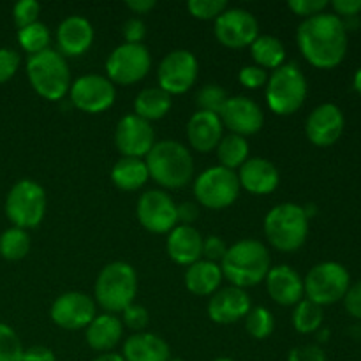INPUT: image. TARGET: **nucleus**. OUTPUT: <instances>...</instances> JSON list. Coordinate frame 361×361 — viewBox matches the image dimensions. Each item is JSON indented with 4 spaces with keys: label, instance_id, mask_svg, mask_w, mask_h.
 <instances>
[{
    "label": "nucleus",
    "instance_id": "obj_3",
    "mask_svg": "<svg viewBox=\"0 0 361 361\" xmlns=\"http://www.w3.org/2000/svg\"><path fill=\"white\" fill-rule=\"evenodd\" d=\"M148 175L166 189H182L194 175V159L182 143L175 140L157 141L145 157Z\"/></svg>",
    "mask_w": 361,
    "mask_h": 361
},
{
    "label": "nucleus",
    "instance_id": "obj_56",
    "mask_svg": "<svg viewBox=\"0 0 361 361\" xmlns=\"http://www.w3.org/2000/svg\"><path fill=\"white\" fill-rule=\"evenodd\" d=\"M169 361H183V360H169Z\"/></svg>",
    "mask_w": 361,
    "mask_h": 361
},
{
    "label": "nucleus",
    "instance_id": "obj_42",
    "mask_svg": "<svg viewBox=\"0 0 361 361\" xmlns=\"http://www.w3.org/2000/svg\"><path fill=\"white\" fill-rule=\"evenodd\" d=\"M20 67V55L14 49L0 48V85L9 81Z\"/></svg>",
    "mask_w": 361,
    "mask_h": 361
},
{
    "label": "nucleus",
    "instance_id": "obj_23",
    "mask_svg": "<svg viewBox=\"0 0 361 361\" xmlns=\"http://www.w3.org/2000/svg\"><path fill=\"white\" fill-rule=\"evenodd\" d=\"M166 249L176 264L190 267L203 256V238L192 226H176L169 231Z\"/></svg>",
    "mask_w": 361,
    "mask_h": 361
},
{
    "label": "nucleus",
    "instance_id": "obj_55",
    "mask_svg": "<svg viewBox=\"0 0 361 361\" xmlns=\"http://www.w3.org/2000/svg\"><path fill=\"white\" fill-rule=\"evenodd\" d=\"M215 361H235V360H231V358H217Z\"/></svg>",
    "mask_w": 361,
    "mask_h": 361
},
{
    "label": "nucleus",
    "instance_id": "obj_19",
    "mask_svg": "<svg viewBox=\"0 0 361 361\" xmlns=\"http://www.w3.org/2000/svg\"><path fill=\"white\" fill-rule=\"evenodd\" d=\"M344 130V113L337 104H321L309 115L305 123L307 137L316 147H331Z\"/></svg>",
    "mask_w": 361,
    "mask_h": 361
},
{
    "label": "nucleus",
    "instance_id": "obj_14",
    "mask_svg": "<svg viewBox=\"0 0 361 361\" xmlns=\"http://www.w3.org/2000/svg\"><path fill=\"white\" fill-rule=\"evenodd\" d=\"M71 102L85 113H101L115 102V85L99 74L81 76L71 85Z\"/></svg>",
    "mask_w": 361,
    "mask_h": 361
},
{
    "label": "nucleus",
    "instance_id": "obj_40",
    "mask_svg": "<svg viewBox=\"0 0 361 361\" xmlns=\"http://www.w3.org/2000/svg\"><path fill=\"white\" fill-rule=\"evenodd\" d=\"M39 13H41V6L35 0H20L13 9L14 23L18 28H25L28 25L37 23Z\"/></svg>",
    "mask_w": 361,
    "mask_h": 361
},
{
    "label": "nucleus",
    "instance_id": "obj_43",
    "mask_svg": "<svg viewBox=\"0 0 361 361\" xmlns=\"http://www.w3.org/2000/svg\"><path fill=\"white\" fill-rule=\"evenodd\" d=\"M328 6V0H289L288 7L298 16H316L324 13V7Z\"/></svg>",
    "mask_w": 361,
    "mask_h": 361
},
{
    "label": "nucleus",
    "instance_id": "obj_6",
    "mask_svg": "<svg viewBox=\"0 0 361 361\" xmlns=\"http://www.w3.org/2000/svg\"><path fill=\"white\" fill-rule=\"evenodd\" d=\"M32 88L48 101H60L71 88V73L66 59L55 49H44L27 60Z\"/></svg>",
    "mask_w": 361,
    "mask_h": 361
},
{
    "label": "nucleus",
    "instance_id": "obj_29",
    "mask_svg": "<svg viewBox=\"0 0 361 361\" xmlns=\"http://www.w3.org/2000/svg\"><path fill=\"white\" fill-rule=\"evenodd\" d=\"M171 109V95L159 87L145 88L134 99V115L152 122L166 116Z\"/></svg>",
    "mask_w": 361,
    "mask_h": 361
},
{
    "label": "nucleus",
    "instance_id": "obj_51",
    "mask_svg": "<svg viewBox=\"0 0 361 361\" xmlns=\"http://www.w3.org/2000/svg\"><path fill=\"white\" fill-rule=\"evenodd\" d=\"M176 217L180 222H183V226H189L190 222L196 221L200 217V208L194 203H182L180 207H176Z\"/></svg>",
    "mask_w": 361,
    "mask_h": 361
},
{
    "label": "nucleus",
    "instance_id": "obj_25",
    "mask_svg": "<svg viewBox=\"0 0 361 361\" xmlns=\"http://www.w3.org/2000/svg\"><path fill=\"white\" fill-rule=\"evenodd\" d=\"M222 122L221 116L215 113L197 111L190 116L187 123V137L194 150L210 152L217 148L222 140Z\"/></svg>",
    "mask_w": 361,
    "mask_h": 361
},
{
    "label": "nucleus",
    "instance_id": "obj_21",
    "mask_svg": "<svg viewBox=\"0 0 361 361\" xmlns=\"http://www.w3.org/2000/svg\"><path fill=\"white\" fill-rule=\"evenodd\" d=\"M267 289L271 300L284 307L296 305L305 295L302 277L288 264H277L270 268L267 275Z\"/></svg>",
    "mask_w": 361,
    "mask_h": 361
},
{
    "label": "nucleus",
    "instance_id": "obj_22",
    "mask_svg": "<svg viewBox=\"0 0 361 361\" xmlns=\"http://www.w3.org/2000/svg\"><path fill=\"white\" fill-rule=\"evenodd\" d=\"M279 169L274 162L261 157L247 159L238 173L240 187L252 194H270L279 187Z\"/></svg>",
    "mask_w": 361,
    "mask_h": 361
},
{
    "label": "nucleus",
    "instance_id": "obj_30",
    "mask_svg": "<svg viewBox=\"0 0 361 361\" xmlns=\"http://www.w3.org/2000/svg\"><path fill=\"white\" fill-rule=\"evenodd\" d=\"M148 168L145 161L134 157H122L111 169V180L118 189L137 190L147 183Z\"/></svg>",
    "mask_w": 361,
    "mask_h": 361
},
{
    "label": "nucleus",
    "instance_id": "obj_24",
    "mask_svg": "<svg viewBox=\"0 0 361 361\" xmlns=\"http://www.w3.org/2000/svg\"><path fill=\"white\" fill-rule=\"evenodd\" d=\"M56 41L67 56L83 55L94 42V28L83 16H69L59 25Z\"/></svg>",
    "mask_w": 361,
    "mask_h": 361
},
{
    "label": "nucleus",
    "instance_id": "obj_15",
    "mask_svg": "<svg viewBox=\"0 0 361 361\" xmlns=\"http://www.w3.org/2000/svg\"><path fill=\"white\" fill-rule=\"evenodd\" d=\"M137 219L147 231L162 235L176 228V204L164 190H148L137 201Z\"/></svg>",
    "mask_w": 361,
    "mask_h": 361
},
{
    "label": "nucleus",
    "instance_id": "obj_2",
    "mask_svg": "<svg viewBox=\"0 0 361 361\" xmlns=\"http://www.w3.org/2000/svg\"><path fill=\"white\" fill-rule=\"evenodd\" d=\"M270 252L257 240H242L229 247L222 259V277L235 288H252L263 282L270 271Z\"/></svg>",
    "mask_w": 361,
    "mask_h": 361
},
{
    "label": "nucleus",
    "instance_id": "obj_1",
    "mask_svg": "<svg viewBox=\"0 0 361 361\" xmlns=\"http://www.w3.org/2000/svg\"><path fill=\"white\" fill-rule=\"evenodd\" d=\"M296 39L303 56L319 69L338 66L348 51V28L342 18L334 13L305 18L300 23Z\"/></svg>",
    "mask_w": 361,
    "mask_h": 361
},
{
    "label": "nucleus",
    "instance_id": "obj_54",
    "mask_svg": "<svg viewBox=\"0 0 361 361\" xmlns=\"http://www.w3.org/2000/svg\"><path fill=\"white\" fill-rule=\"evenodd\" d=\"M355 88L361 94V67L356 71V74H355Z\"/></svg>",
    "mask_w": 361,
    "mask_h": 361
},
{
    "label": "nucleus",
    "instance_id": "obj_48",
    "mask_svg": "<svg viewBox=\"0 0 361 361\" xmlns=\"http://www.w3.org/2000/svg\"><path fill=\"white\" fill-rule=\"evenodd\" d=\"M289 361H326V356L317 345H302L289 353Z\"/></svg>",
    "mask_w": 361,
    "mask_h": 361
},
{
    "label": "nucleus",
    "instance_id": "obj_52",
    "mask_svg": "<svg viewBox=\"0 0 361 361\" xmlns=\"http://www.w3.org/2000/svg\"><path fill=\"white\" fill-rule=\"evenodd\" d=\"M126 6L129 7L130 11H134L136 14H145V13H148L150 9H154L155 2L154 0H129Z\"/></svg>",
    "mask_w": 361,
    "mask_h": 361
},
{
    "label": "nucleus",
    "instance_id": "obj_27",
    "mask_svg": "<svg viewBox=\"0 0 361 361\" xmlns=\"http://www.w3.org/2000/svg\"><path fill=\"white\" fill-rule=\"evenodd\" d=\"M123 334V324L113 314H102L95 316L87 326V342L94 351H111L120 342Z\"/></svg>",
    "mask_w": 361,
    "mask_h": 361
},
{
    "label": "nucleus",
    "instance_id": "obj_13",
    "mask_svg": "<svg viewBox=\"0 0 361 361\" xmlns=\"http://www.w3.org/2000/svg\"><path fill=\"white\" fill-rule=\"evenodd\" d=\"M215 37L226 48L240 49L259 37V25L254 14L245 9H226L215 20Z\"/></svg>",
    "mask_w": 361,
    "mask_h": 361
},
{
    "label": "nucleus",
    "instance_id": "obj_39",
    "mask_svg": "<svg viewBox=\"0 0 361 361\" xmlns=\"http://www.w3.org/2000/svg\"><path fill=\"white\" fill-rule=\"evenodd\" d=\"M187 9L197 20H217L226 9V0H189Z\"/></svg>",
    "mask_w": 361,
    "mask_h": 361
},
{
    "label": "nucleus",
    "instance_id": "obj_28",
    "mask_svg": "<svg viewBox=\"0 0 361 361\" xmlns=\"http://www.w3.org/2000/svg\"><path fill=\"white\" fill-rule=\"evenodd\" d=\"M222 282V270L217 263L212 261H197L187 268L185 286L192 295L210 296L219 291Z\"/></svg>",
    "mask_w": 361,
    "mask_h": 361
},
{
    "label": "nucleus",
    "instance_id": "obj_35",
    "mask_svg": "<svg viewBox=\"0 0 361 361\" xmlns=\"http://www.w3.org/2000/svg\"><path fill=\"white\" fill-rule=\"evenodd\" d=\"M275 319L274 314L264 307H254L245 316V330L250 337L257 341H264L274 334Z\"/></svg>",
    "mask_w": 361,
    "mask_h": 361
},
{
    "label": "nucleus",
    "instance_id": "obj_50",
    "mask_svg": "<svg viewBox=\"0 0 361 361\" xmlns=\"http://www.w3.org/2000/svg\"><path fill=\"white\" fill-rule=\"evenodd\" d=\"M335 13L342 16H356L361 11V0H334L331 2Z\"/></svg>",
    "mask_w": 361,
    "mask_h": 361
},
{
    "label": "nucleus",
    "instance_id": "obj_20",
    "mask_svg": "<svg viewBox=\"0 0 361 361\" xmlns=\"http://www.w3.org/2000/svg\"><path fill=\"white\" fill-rule=\"evenodd\" d=\"M250 298L243 289L229 286L222 288L212 295L208 302V316L214 323L219 324H231L249 314Z\"/></svg>",
    "mask_w": 361,
    "mask_h": 361
},
{
    "label": "nucleus",
    "instance_id": "obj_33",
    "mask_svg": "<svg viewBox=\"0 0 361 361\" xmlns=\"http://www.w3.org/2000/svg\"><path fill=\"white\" fill-rule=\"evenodd\" d=\"M30 250V236L25 229L9 228L0 235V256L7 261H20Z\"/></svg>",
    "mask_w": 361,
    "mask_h": 361
},
{
    "label": "nucleus",
    "instance_id": "obj_18",
    "mask_svg": "<svg viewBox=\"0 0 361 361\" xmlns=\"http://www.w3.org/2000/svg\"><path fill=\"white\" fill-rule=\"evenodd\" d=\"M219 116L222 126L228 127L233 134L243 137L259 133L264 123V115L259 106L243 95L229 97Z\"/></svg>",
    "mask_w": 361,
    "mask_h": 361
},
{
    "label": "nucleus",
    "instance_id": "obj_47",
    "mask_svg": "<svg viewBox=\"0 0 361 361\" xmlns=\"http://www.w3.org/2000/svg\"><path fill=\"white\" fill-rule=\"evenodd\" d=\"M345 310L356 319H361V281L355 286H349L348 293L344 296Z\"/></svg>",
    "mask_w": 361,
    "mask_h": 361
},
{
    "label": "nucleus",
    "instance_id": "obj_45",
    "mask_svg": "<svg viewBox=\"0 0 361 361\" xmlns=\"http://www.w3.org/2000/svg\"><path fill=\"white\" fill-rule=\"evenodd\" d=\"M122 34L126 42H129V44H141V41L147 35V27H145V23L140 18H129L123 23Z\"/></svg>",
    "mask_w": 361,
    "mask_h": 361
},
{
    "label": "nucleus",
    "instance_id": "obj_38",
    "mask_svg": "<svg viewBox=\"0 0 361 361\" xmlns=\"http://www.w3.org/2000/svg\"><path fill=\"white\" fill-rule=\"evenodd\" d=\"M23 353L25 349L16 331L0 323V361H21Z\"/></svg>",
    "mask_w": 361,
    "mask_h": 361
},
{
    "label": "nucleus",
    "instance_id": "obj_36",
    "mask_svg": "<svg viewBox=\"0 0 361 361\" xmlns=\"http://www.w3.org/2000/svg\"><path fill=\"white\" fill-rule=\"evenodd\" d=\"M18 42H20L21 48L27 53H30V55L44 51V49H48L49 44L48 27H46L44 23H39L37 21V23L20 28V32H18Z\"/></svg>",
    "mask_w": 361,
    "mask_h": 361
},
{
    "label": "nucleus",
    "instance_id": "obj_8",
    "mask_svg": "<svg viewBox=\"0 0 361 361\" xmlns=\"http://www.w3.org/2000/svg\"><path fill=\"white\" fill-rule=\"evenodd\" d=\"M46 214V192L34 180H20L11 187L6 200V215L14 228H37Z\"/></svg>",
    "mask_w": 361,
    "mask_h": 361
},
{
    "label": "nucleus",
    "instance_id": "obj_34",
    "mask_svg": "<svg viewBox=\"0 0 361 361\" xmlns=\"http://www.w3.org/2000/svg\"><path fill=\"white\" fill-rule=\"evenodd\" d=\"M323 319V307L316 305L310 300H302L300 303H296V309L293 312V326L298 334H312V331L319 330Z\"/></svg>",
    "mask_w": 361,
    "mask_h": 361
},
{
    "label": "nucleus",
    "instance_id": "obj_9",
    "mask_svg": "<svg viewBox=\"0 0 361 361\" xmlns=\"http://www.w3.org/2000/svg\"><path fill=\"white\" fill-rule=\"evenodd\" d=\"M349 271L345 267L335 261L319 263L307 274L303 281V291L307 300L314 302L316 305H331L345 296L349 289Z\"/></svg>",
    "mask_w": 361,
    "mask_h": 361
},
{
    "label": "nucleus",
    "instance_id": "obj_46",
    "mask_svg": "<svg viewBox=\"0 0 361 361\" xmlns=\"http://www.w3.org/2000/svg\"><path fill=\"white\" fill-rule=\"evenodd\" d=\"M226 252H228V247H226L224 240L219 238V236L212 235L208 238H203V256H207V261H222L224 259Z\"/></svg>",
    "mask_w": 361,
    "mask_h": 361
},
{
    "label": "nucleus",
    "instance_id": "obj_41",
    "mask_svg": "<svg viewBox=\"0 0 361 361\" xmlns=\"http://www.w3.org/2000/svg\"><path fill=\"white\" fill-rule=\"evenodd\" d=\"M123 323L130 328V330H143L147 328L150 316H148V310L143 305H137V303H130L126 310H123Z\"/></svg>",
    "mask_w": 361,
    "mask_h": 361
},
{
    "label": "nucleus",
    "instance_id": "obj_31",
    "mask_svg": "<svg viewBox=\"0 0 361 361\" xmlns=\"http://www.w3.org/2000/svg\"><path fill=\"white\" fill-rule=\"evenodd\" d=\"M250 55L257 67L263 69H279L286 60V48L281 39L274 35H259L250 44Z\"/></svg>",
    "mask_w": 361,
    "mask_h": 361
},
{
    "label": "nucleus",
    "instance_id": "obj_5",
    "mask_svg": "<svg viewBox=\"0 0 361 361\" xmlns=\"http://www.w3.org/2000/svg\"><path fill=\"white\" fill-rule=\"evenodd\" d=\"M137 293L136 270L129 263L115 261L106 264L95 282V300L108 314L123 312L134 303Z\"/></svg>",
    "mask_w": 361,
    "mask_h": 361
},
{
    "label": "nucleus",
    "instance_id": "obj_10",
    "mask_svg": "<svg viewBox=\"0 0 361 361\" xmlns=\"http://www.w3.org/2000/svg\"><path fill=\"white\" fill-rule=\"evenodd\" d=\"M240 194L238 175L222 166H214L201 173L194 182V196L210 210L231 207Z\"/></svg>",
    "mask_w": 361,
    "mask_h": 361
},
{
    "label": "nucleus",
    "instance_id": "obj_37",
    "mask_svg": "<svg viewBox=\"0 0 361 361\" xmlns=\"http://www.w3.org/2000/svg\"><path fill=\"white\" fill-rule=\"evenodd\" d=\"M228 92L224 90L219 85L210 83L204 85L196 95V104L200 106V111H208L215 113V115H221L222 108L228 102Z\"/></svg>",
    "mask_w": 361,
    "mask_h": 361
},
{
    "label": "nucleus",
    "instance_id": "obj_12",
    "mask_svg": "<svg viewBox=\"0 0 361 361\" xmlns=\"http://www.w3.org/2000/svg\"><path fill=\"white\" fill-rule=\"evenodd\" d=\"M197 78V60L187 49H175L162 59L157 71L159 88L173 94H185Z\"/></svg>",
    "mask_w": 361,
    "mask_h": 361
},
{
    "label": "nucleus",
    "instance_id": "obj_11",
    "mask_svg": "<svg viewBox=\"0 0 361 361\" xmlns=\"http://www.w3.org/2000/svg\"><path fill=\"white\" fill-rule=\"evenodd\" d=\"M150 63V53L143 44L123 42L106 60V73L111 83L133 85L147 76Z\"/></svg>",
    "mask_w": 361,
    "mask_h": 361
},
{
    "label": "nucleus",
    "instance_id": "obj_53",
    "mask_svg": "<svg viewBox=\"0 0 361 361\" xmlns=\"http://www.w3.org/2000/svg\"><path fill=\"white\" fill-rule=\"evenodd\" d=\"M94 361H126V360H123V356L115 355V353H104V355L97 356Z\"/></svg>",
    "mask_w": 361,
    "mask_h": 361
},
{
    "label": "nucleus",
    "instance_id": "obj_49",
    "mask_svg": "<svg viewBox=\"0 0 361 361\" xmlns=\"http://www.w3.org/2000/svg\"><path fill=\"white\" fill-rule=\"evenodd\" d=\"M21 361H56L55 355L49 348L44 345H32L23 353V360Z\"/></svg>",
    "mask_w": 361,
    "mask_h": 361
},
{
    "label": "nucleus",
    "instance_id": "obj_32",
    "mask_svg": "<svg viewBox=\"0 0 361 361\" xmlns=\"http://www.w3.org/2000/svg\"><path fill=\"white\" fill-rule=\"evenodd\" d=\"M217 159L222 168L236 169L242 168L243 162L249 159V143L243 136L238 134H229L221 140L217 145Z\"/></svg>",
    "mask_w": 361,
    "mask_h": 361
},
{
    "label": "nucleus",
    "instance_id": "obj_44",
    "mask_svg": "<svg viewBox=\"0 0 361 361\" xmlns=\"http://www.w3.org/2000/svg\"><path fill=\"white\" fill-rule=\"evenodd\" d=\"M240 83L245 88H261L263 85H267L268 74L263 67L257 66H245L238 74Z\"/></svg>",
    "mask_w": 361,
    "mask_h": 361
},
{
    "label": "nucleus",
    "instance_id": "obj_26",
    "mask_svg": "<svg viewBox=\"0 0 361 361\" xmlns=\"http://www.w3.org/2000/svg\"><path fill=\"white\" fill-rule=\"evenodd\" d=\"M169 345L155 334H136L123 344L126 361H169Z\"/></svg>",
    "mask_w": 361,
    "mask_h": 361
},
{
    "label": "nucleus",
    "instance_id": "obj_4",
    "mask_svg": "<svg viewBox=\"0 0 361 361\" xmlns=\"http://www.w3.org/2000/svg\"><path fill=\"white\" fill-rule=\"evenodd\" d=\"M264 235L281 252H293L309 236V215L295 203H282L271 208L264 217Z\"/></svg>",
    "mask_w": 361,
    "mask_h": 361
},
{
    "label": "nucleus",
    "instance_id": "obj_7",
    "mask_svg": "<svg viewBox=\"0 0 361 361\" xmlns=\"http://www.w3.org/2000/svg\"><path fill=\"white\" fill-rule=\"evenodd\" d=\"M307 97V80L296 63H286L275 69L267 81V101L274 113L293 115Z\"/></svg>",
    "mask_w": 361,
    "mask_h": 361
},
{
    "label": "nucleus",
    "instance_id": "obj_17",
    "mask_svg": "<svg viewBox=\"0 0 361 361\" xmlns=\"http://www.w3.org/2000/svg\"><path fill=\"white\" fill-rule=\"evenodd\" d=\"M115 143L123 157L141 159L155 145V134L150 122L137 115H126L115 130Z\"/></svg>",
    "mask_w": 361,
    "mask_h": 361
},
{
    "label": "nucleus",
    "instance_id": "obj_16",
    "mask_svg": "<svg viewBox=\"0 0 361 361\" xmlns=\"http://www.w3.org/2000/svg\"><path fill=\"white\" fill-rule=\"evenodd\" d=\"M49 316L63 330H81L95 319V303L85 293H63L53 302Z\"/></svg>",
    "mask_w": 361,
    "mask_h": 361
}]
</instances>
